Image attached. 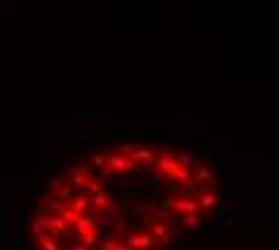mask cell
<instances>
[{
    "instance_id": "1",
    "label": "cell",
    "mask_w": 279,
    "mask_h": 250,
    "mask_svg": "<svg viewBox=\"0 0 279 250\" xmlns=\"http://www.w3.org/2000/svg\"><path fill=\"white\" fill-rule=\"evenodd\" d=\"M178 168H181V164H178V159L171 154V152H159L157 157H154V171H157L161 178H168V181H173V176L178 173Z\"/></svg>"
},
{
    "instance_id": "2",
    "label": "cell",
    "mask_w": 279,
    "mask_h": 250,
    "mask_svg": "<svg viewBox=\"0 0 279 250\" xmlns=\"http://www.w3.org/2000/svg\"><path fill=\"white\" fill-rule=\"evenodd\" d=\"M106 171L109 173H135V171H140V166L130 157H123L118 152H109V157H106Z\"/></svg>"
},
{
    "instance_id": "3",
    "label": "cell",
    "mask_w": 279,
    "mask_h": 250,
    "mask_svg": "<svg viewBox=\"0 0 279 250\" xmlns=\"http://www.w3.org/2000/svg\"><path fill=\"white\" fill-rule=\"evenodd\" d=\"M171 212L173 214H200V204L197 200L193 197H173V202H171Z\"/></svg>"
},
{
    "instance_id": "4",
    "label": "cell",
    "mask_w": 279,
    "mask_h": 250,
    "mask_svg": "<svg viewBox=\"0 0 279 250\" xmlns=\"http://www.w3.org/2000/svg\"><path fill=\"white\" fill-rule=\"evenodd\" d=\"M125 245H130L132 250H152L154 248V238L147 231H135L125 238Z\"/></svg>"
},
{
    "instance_id": "5",
    "label": "cell",
    "mask_w": 279,
    "mask_h": 250,
    "mask_svg": "<svg viewBox=\"0 0 279 250\" xmlns=\"http://www.w3.org/2000/svg\"><path fill=\"white\" fill-rule=\"evenodd\" d=\"M147 233L154 238V241H159L157 248H164V245L171 243V233H168V226L164 222H154V219H152V222H149V231Z\"/></svg>"
},
{
    "instance_id": "6",
    "label": "cell",
    "mask_w": 279,
    "mask_h": 250,
    "mask_svg": "<svg viewBox=\"0 0 279 250\" xmlns=\"http://www.w3.org/2000/svg\"><path fill=\"white\" fill-rule=\"evenodd\" d=\"M51 190L56 193V200H60V202H73L75 197H77V190H75L70 183H63L60 178H56V181L51 183Z\"/></svg>"
},
{
    "instance_id": "7",
    "label": "cell",
    "mask_w": 279,
    "mask_h": 250,
    "mask_svg": "<svg viewBox=\"0 0 279 250\" xmlns=\"http://www.w3.org/2000/svg\"><path fill=\"white\" fill-rule=\"evenodd\" d=\"M87 195V200H89V207H94V209H99V212H109V209H111V197H109V195L103 193H94V195H89V193H84Z\"/></svg>"
},
{
    "instance_id": "8",
    "label": "cell",
    "mask_w": 279,
    "mask_h": 250,
    "mask_svg": "<svg viewBox=\"0 0 279 250\" xmlns=\"http://www.w3.org/2000/svg\"><path fill=\"white\" fill-rule=\"evenodd\" d=\"M67 181H70V186H75V188H87V183L92 181V178L87 176V168H70L67 171Z\"/></svg>"
},
{
    "instance_id": "9",
    "label": "cell",
    "mask_w": 279,
    "mask_h": 250,
    "mask_svg": "<svg viewBox=\"0 0 279 250\" xmlns=\"http://www.w3.org/2000/svg\"><path fill=\"white\" fill-rule=\"evenodd\" d=\"M154 157H157V152H154V149H149V147L132 149V154H130V159L135 161V164H152Z\"/></svg>"
},
{
    "instance_id": "10",
    "label": "cell",
    "mask_w": 279,
    "mask_h": 250,
    "mask_svg": "<svg viewBox=\"0 0 279 250\" xmlns=\"http://www.w3.org/2000/svg\"><path fill=\"white\" fill-rule=\"evenodd\" d=\"M197 204H200V209H202V212H212L214 204H217V195H214L212 190H202L200 197H197Z\"/></svg>"
},
{
    "instance_id": "11",
    "label": "cell",
    "mask_w": 279,
    "mask_h": 250,
    "mask_svg": "<svg viewBox=\"0 0 279 250\" xmlns=\"http://www.w3.org/2000/svg\"><path fill=\"white\" fill-rule=\"evenodd\" d=\"M75 229H77V233H80V236H87V233H94V229H96V224H94L92 214H84V217H80V222L75 224Z\"/></svg>"
},
{
    "instance_id": "12",
    "label": "cell",
    "mask_w": 279,
    "mask_h": 250,
    "mask_svg": "<svg viewBox=\"0 0 279 250\" xmlns=\"http://www.w3.org/2000/svg\"><path fill=\"white\" fill-rule=\"evenodd\" d=\"M173 181H176L181 188H193V183H195V181H193V171H190V168H186V166L178 168V173L173 176Z\"/></svg>"
},
{
    "instance_id": "13",
    "label": "cell",
    "mask_w": 279,
    "mask_h": 250,
    "mask_svg": "<svg viewBox=\"0 0 279 250\" xmlns=\"http://www.w3.org/2000/svg\"><path fill=\"white\" fill-rule=\"evenodd\" d=\"M70 209H73L75 214H80V217H84V214L89 212V200H87V195H77L73 202L67 204Z\"/></svg>"
},
{
    "instance_id": "14",
    "label": "cell",
    "mask_w": 279,
    "mask_h": 250,
    "mask_svg": "<svg viewBox=\"0 0 279 250\" xmlns=\"http://www.w3.org/2000/svg\"><path fill=\"white\" fill-rule=\"evenodd\" d=\"M193 181H195V183H202V181H205L207 186H212V173H210V168H207V166H200V168L195 171Z\"/></svg>"
},
{
    "instance_id": "15",
    "label": "cell",
    "mask_w": 279,
    "mask_h": 250,
    "mask_svg": "<svg viewBox=\"0 0 279 250\" xmlns=\"http://www.w3.org/2000/svg\"><path fill=\"white\" fill-rule=\"evenodd\" d=\"M60 219L65 222V226H75V224L80 222V214H75L70 207H65V209L60 212Z\"/></svg>"
},
{
    "instance_id": "16",
    "label": "cell",
    "mask_w": 279,
    "mask_h": 250,
    "mask_svg": "<svg viewBox=\"0 0 279 250\" xmlns=\"http://www.w3.org/2000/svg\"><path fill=\"white\" fill-rule=\"evenodd\" d=\"M118 238H113V236H103L101 241H99V250H116V245H118Z\"/></svg>"
},
{
    "instance_id": "17",
    "label": "cell",
    "mask_w": 279,
    "mask_h": 250,
    "mask_svg": "<svg viewBox=\"0 0 279 250\" xmlns=\"http://www.w3.org/2000/svg\"><path fill=\"white\" fill-rule=\"evenodd\" d=\"M37 245H39V250H60V245L56 243V238H41V241H37Z\"/></svg>"
},
{
    "instance_id": "18",
    "label": "cell",
    "mask_w": 279,
    "mask_h": 250,
    "mask_svg": "<svg viewBox=\"0 0 279 250\" xmlns=\"http://www.w3.org/2000/svg\"><path fill=\"white\" fill-rule=\"evenodd\" d=\"M183 224H186L188 229H195V226H200V214H186V217H183Z\"/></svg>"
},
{
    "instance_id": "19",
    "label": "cell",
    "mask_w": 279,
    "mask_h": 250,
    "mask_svg": "<svg viewBox=\"0 0 279 250\" xmlns=\"http://www.w3.org/2000/svg\"><path fill=\"white\" fill-rule=\"evenodd\" d=\"M106 157H109V154H96V157L92 159V166L103 168V166H106Z\"/></svg>"
},
{
    "instance_id": "20",
    "label": "cell",
    "mask_w": 279,
    "mask_h": 250,
    "mask_svg": "<svg viewBox=\"0 0 279 250\" xmlns=\"http://www.w3.org/2000/svg\"><path fill=\"white\" fill-rule=\"evenodd\" d=\"M116 250H132L130 245H125V243H118V245H116Z\"/></svg>"
},
{
    "instance_id": "21",
    "label": "cell",
    "mask_w": 279,
    "mask_h": 250,
    "mask_svg": "<svg viewBox=\"0 0 279 250\" xmlns=\"http://www.w3.org/2000/svg\"><path fill=\"white\" fill-rule=\"evenodd\" d=\"M73 250H89V248H84V245H75Z\"/></svg>"
}]
</instances>
